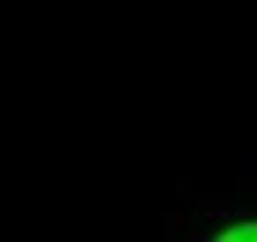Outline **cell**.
Listing matches in <instances>:
<instances>
[{"label": "cell", "instance_id": "6da1fadb", "mask_svg": "<svg viewBox=\"0 0 257 242\" xmlns=\"http://www.w3.org/2000/svg\"><path fill=\"white\" fill-rule=\"evenodd\" d=\"M235 172L257 175V149H242V153H235Z\"/></svg>", "mask_w": 257, "mask_h": 242}, {"label": "cell", "instance_id": "7a4b0ae2", "mask_svg": "<svg viewBox=\"0 0 257 242\" xmlns=\"http://www.w3.org/2000/svg\"><path fill=\"white\" fill-rule=\"evenodd\" d=\"M183 227V212H172V216H161V235L164 238H172L175 231Z\"/></svg>", "mask_w": 257, "mask_h": 242}, {"label": "cell", "instance_id": "3957f363", "mask_svg": "<svg viewBox=\"0 0 257 242\" xmlns=\"http://www.w3.org/2000/svg\"><path fill=\"white\" fill-rule=\"evenodd\" d=\"M220 242H242V231H220Z\"/></svg>", "mask_w": 257, "mask_h": 242}]
</instances>
